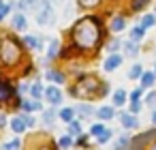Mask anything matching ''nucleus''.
Segmentation results:
<instances>
[{
	"label": "nucleus",
	"mask_w": 156,
	"mask_h": 150,
	"mask_svg": "<svg viewBox=\"0 0 156 150\" xmlns=\"http://www.w3.org/2000/svg\"><path fill=\"white\" fill-rule=\"evenodd\" d=\"M26 17H24V13H17L15 17H13V28L15 30H26Z\"/></svg>",
	"instance_id": "10"
},
{
	"label": "nucleus",
	"mask_w": 156,
	"mask_h": 150,
	"mask_svg": "<svg viewBox=\"0 0 156 150\" xmlns=\"http://www.w3.org/2000/svg\"><path fill=\"white\" fill-rule=\"evenodd\" d=\"M120 64H122V56H118V54H111V56L105 60V64H103V67H105V71H115Z\"/></svg>",
	"instance_id": "6"
},
{
	"label": "nucleus",
	"mask_w": 156,
	"mask_h": 150,
	"mask_svg": "<svg viewBox=\"0 0 156 150\" xmlns=\"http://www.w3.org/2000/svg\"><path fill=\"white\" fill-rule=\"evenodd\" d=\"M37 22L41 26L54 24V7L49 5V0H41L39 7H37Z\"/></svg>",
	"instance_id": "4"
},
{
	"label": "nucleus",
	"mask_w": 156,
	"mask_h": 150,
	"mask_svg": "<svg viewBox=\"0 0 156 150\" xmlns=\"http://www.w3.org/2000/svg\"><path fill=\"white\" fill-rule=\"evenodd\" d=\"M124 52H126L128 56H135V54L139 52V47L135 45V41H128V43H124Z\"/></svg>",
	"instance_id": "21"
},
{
	"label": "nucleus",
	"mask_w": 156,
	"mask_h": 150,
	"mask_svg": "<svg viewBox=\"0 0 156 150\" xmlns=\"http://www.w3.org/2000/svg\"><path fill=\"white\" fill-rule=\"evenodd\" d=\"M0 7H2V0H0Z\"/></svg>",
	"instance_id": "45"
},
{
	"label": "nucleus",
	"mask_w": 156,
	"mask_h": 150,
	"mask_svg": "<svg viewBox=\"0 0 156 150\" xmlns=\"http://www.w3.org/2000/svg\"><path fill=\"white\" fill-rule=\"evenodd\" d=\"M96 116H98L101 120H111V118H113V109H111V107H101V109L96 112Z\"/></svg>",
	"instance_id": "16"
},
{
	"label": "nucleus",
	"mask_w": 156,
	"mask_h": 150,
	"mask_svg": "<svg viewBox=\"0 0 156 150\" xmlns=\"http://www.w3.org/2000/svg\"><path fill=\"white\" fill-rule=\"evenodd\" d=\"M30 94H32V99H34V101H37V99H41V94H43V88H41V84H39V82L30 86Z\"/></svg>",
	"instance_id": "19"
},
{
	"label": "nucleus",
	"mask_w": 156,
	"mask_h": 150,
	"mask_svg": "<svg viewBox=\"0 0 156 150\" xmlns=\"http://www.w3.org/2000/svg\"><path fill=\"white\" fill-rule=\"evenodd\" d=\"M154 69H156V64H154Z\"/></svg>",
	"instance_id": "46"
},
{
	"label": "nucleus",
	"mask_w": 156,
	"mask_h": 150,
	"mask_svg": "<svg viewBox=\"0 0 156 150\" xmlns=\"http://www.w3.org/2000/svg\"><path fill=\"white\" fill-rule=\"evenodd\" d=\"M24 43H26L28 47H32V49H39V47H41V41H39L37 37H30V35L24 37Z\"/></svg>",
	"instance_id": "17"
},
{
	"label": "nucleus",
	"mask_w": 156,
	"mask_h": 150,
	"mask_svg": "<svg viewBox=\"0 0 156 150\" xmlns=\"http://www.w3.org/2000/svg\"><path fill=\"white\" fill-rule=\"evenodd\" d=\"M58 49H60V43H58V41L54 39V41L49 43V49H47V58H49V60H54V58L58 56Z\"/></svg>",
	"instance_id": "13"
},
{
	"label": "nucleus",
	"mask_w": 156,
	"mask_h": 150,
	"mask_svg": "<svg viewBox=\"0 0 156 150\" xmlns=\"http://www.w3.org/2000/svg\"><path fill=\"white\" fill-rule=\"evenodd\" d=\"M152 122L156 124V109H154V114H152Z\"/></svg>",
	"instance_id": "41"
},
{
	"label": "nucleus",
	"mask_w": 156,
	"mask_h": 150,
	"mask_svg": "<svg viewBox=\"0 0 156 150\" xmlns=\"http://www.w3.org/2000/svg\"><path fill=\"white\" fill-rule=\"evenodd\" d=\"M22 120H24V124H26V126H34V118H32V116L24 114V116H22Z\"/></svg>",
	"instance_id": "33"
},
{
	"label": "nucleus",
	"mask_w": 156,
	"mask_h": 150,
	"mask_svg": "<svg viewBox=\"0 0 156 150\" xmlns=\"http://www.w3.org/2000/svg\"><path fill=\"white\" fill-rule=\"evenodd\" d=\"M47 79L54 82V84H62V82H64V75H62L60 71H47Z\"/></svg>",
	"instance_id": "14"
},
{
	"label": "nucleus",
	"mask_w": 156,
	"mask_h": 150,
	"mask_svg": "<svg viewBox=\"0 0 156 150\" xmlns=\"http://www.w3.org/2000/svg\"><path fill=\"white\" fill-rule=\"evenodd\" d=\"M73 41L81 49H92L101 41V26L94 17H83L73 28Z\"/></svg>",
	"instance_id": "1"
},
{
	"label": "nucleus",
	"mask_w": 156,
	"mask_h": 150,
	"mask_svg": "<svg viewBox=\"0 0 156 150\" xmlns=\"http://www.w3.org/2000/svg\"><path fill=\"white\" fill-rule=\"evenodd\" d=\"M145 103H147V105H154V103H156V92H150V94L145 97Z\"/></svg>",
	"instance_id": "37"
},
{
	"label": "nucleus",
	"mask_w": 156,
	"mask_h": 150,
	"mask_svg": "<svg viewBox=\"0 0 156 150\" xmlns=\"http://www.w3.org/2000/svg\"><path fill=\"white\" fill-rule=\"evenodd\" d=\"M54 120H56V112H51V109H47V112L43 114V122H45V124H51Z\"/></svg>",
	"instance_id": "28"
},
{
	"label": "nucleus",
	"mask_w": 156,
	"mask_h": 150,
	"mask_svg": "<svg viewBox=\"0 0 156 150\" xmlns=\"http://www.w3.org/2000/svg\"><path fill=\"white\" fill-rule=\"evenodd\" d=\"M5 122H7V120H5V116L0 114V126H5Z\"/></svg>",
	"instance_id": "40"
},
{
	"label": "nucleus",
	"mask_w": 156,
	"mask_h": 150,
	"mask_svg": "<svg viewBox=\"0 0 156 150\" xmlns=\"http://www.w3.org/2000/svg\"><path fill=\"white\" fill-rule=\"evenodd\" d=\"M96 2H98V0H79V5H81V7H94Z\"/></svg>",
	"instance_id": "38"
},
{
	"label": "nucleus",
	"mask_w": 156,
	"mask_h": 150,
	"mask_svg": "<svg viewBox=\"0 0 156 150\" xmlns=\"http://www.w3.org/2000/svg\"><path fill=\"white\" fill-rule=\"evenodd\" d=\"M45 97H47V101H49L51 105H60V103H62V92H60L56 86H49V88L45 90Z\"/></svg>",
	"instance_id": "5"
},
{
	"label": "nucleus",
	"mask_w": 156,
	"mask_h": 150,
	"mask_svg": "<svg viewBox=\"0 0 156 150\" xmlns=\"http://www.w3.org/2000/svg\"><path fill=\"white\" fill-rule=\"evenodd\" d=\"M13 97V86L5 79H0V101H7Z\"/></svg>",
	"instance_id": "7"
},
{
	"label": "nucleus",
	"mask_w": 156,
	"mask_h": 150,
	"mask_svg": "<svg viewBox=\"0 0 156 150\" xmlns=\"http://www.w3.org/2000/svg\"><path fill=\"white\" fill-rule=\"evenodd\" d=\"M58 144H60V148H71V137H69V135H64V137H60V139H58Z\"/></svg>",
	"instance_id": "32"
},
{
	"label": "nucleus",
	"mask_w": 156,
	"mask_h": 150,
	"mask_svg": "<svg viewBox=\"0 0 156 150\" xmlns=\"http://www.w3.org/2000/svg\"><path fill=\"white\" fill-rule=\"evenodd\" d=\"M9 11H11V7H9V5H2V7H0V22L5 20V15H7Z\"/></svg>",
	"instance_id": "34"
},
{
	"label": "nucleus",
	"mask_w": 156,
	"mask_h": 150,
	"mask_svg": "<svg viewBox=\"0 0 156 150\" xmlns=\"http://www.w3.org/2000/svg\"><path fill=\"white\" fill-rule=\"evenodd\" d=\"M154 22H156V17H154V15H143V20H141V28L145 30V28L154 26Z\"/></svg>",
	"instance_id": "23"
},
{
	"label": "nucleus",
	"mask_w": 156,
	"mask_h": 150,
	"mask_svg": "<svg viewBox=\"0 0 156 150\" xmlns=\"http://www.w3.org/2000/svg\"><path fill=\"white\" fill-rule=\"evenodd\" d=\"M120 122H122L126 129H135V126H137V120H135V116H130V114H122V116H120Z\"/></svg>",
	"instance_id": "11"
},
{
	"label": "nucleus",
	"mask_w": 156,
	"mask_h": 150,
	"mask_svg": "<svg viewBox=\"0 0 156 150\" xmlns=\"http://www.w3.org/2000/svg\"><path fill=\"white\" fill-rule=\"evenodd\" d=\"M141 73H143V71H141V64H135V67L130 69L128 77H130V79H137V77H141Z\"/></svg>",
	"instance_id": "26"
},
{
	"label": "nucleus",
	"mask_w": 156,
	"mask_h": 150,
	"mask_svg": "<svg viewBox=\"0 0 156 150\" xmlns=\"http://www.w3.org/2000/svg\"><path fill=\"white\" fill-rule=\"evenodd\" d=\"M154 82H156V79H154V73H150V71H147V73H141V90H143V88H152Z\"/></svg>",
	"instance_id": "9"
},
{
	"label": "nucleus",
	"mask_w": 156,
	"mask_h": 150,
	"mask_svg": "<svg viewBox=\"0 0 156 150\" xmlns=\"http://www.w3.org/2000/svg\"><path fill=\"white\" fill-rule=\"evenodd\" d=\"M39 107H41L39 101H24V109L26 112H32V109H39Z\"/></svg>",
	"instance_id": "27"
},
{
	"label": "nucleus",
	"mask_w": 156,
	"mask_h": 150,
	"mask_svg": "<svg viewBox=\"0 0 156 150\" xmlns=\"http://www.w3.org/2000/svg\"><path fill=\"white\" fill-rule=\"evenodd\" d=\"M2 150H20V139H13V141H9V144H5Z\"/></svg>",
	"instance_id": "31"
},
{
	"label": "nucleus",
	"mask_w": 156,
	"mask_h": 150,
	"mask_svg": "<svg viewBox=\"0 0 156 150\" xmlns=\"http://www.w3.org/2000/svg\"><path fill=\"white\" fill-rule=\"evenodd\" d=\"M111 137H113V133H111V131H109V129H105V131H103V133H101V135H98V137H96V139H98V141H101V144H105V141H109V139H111Z\"/></svg>",
	"instance_id": "29"
},
{
	"label": "nucleus",
	"mask_w": 156,
	"mask_h": 150,
	"mask_svg": "<svg viewBox=\"0 0 156 150\" xmlns=\"http://www.w3.org/2000/svg\"><path fill=\"white\" fill-rule=\"evenodd\" d=\"M107 90V86H98V79L96 77H81L75 86H73V94L75 97H81V99H92L96 97L98 92L103 94Z\"/></svg>",
	"instance_id": "2"
},
{
	"label": "nucleus",
	"mask_w": 156,
	"mask_h": 150,
	"mask_svg": "<svg viewBox=\"0 0 156 150\" xmlns=\"http://www.w3.org/2000/svg\"><path fill=\"white\" fill-rule=\"evenodd\" d=\"M111 30H113V32H120V30H124V20H122V17H115V20L111 22Z\"/></svg>",
	"instance_id": "24"
},
{
	"label": "nucleus",
	"mask_w": 156,
	"mask_h": 150,
	"mask_svg": "<svg viewBox=\"0 0 156 150\" xmlns=\"http://www.w3.org/2000/svg\"><path fill=\"white\" fill-rule=\"evenodd\" d=\"M145 5H147V0H135V2H133V9H135V11H139V9H141V7H145Z\"/></svg>",
	"instance_id": "35"
},
{
	"label": "nucleus",
	"mask_w": 156,
	"mask_h": 150,
	"mask_svg": "<svg viewBox=\"0 0 156 150\" xmlns=\"http://www.w3.org/2000/svg\"><path fill=\"white\" fill-rule=\"evenodd\" d=\"M0 60L5 64H15L20 60V45L13 39H5L0 45Z\"/></svg>",
	"instance_id": "3"
},
{
	"label": "nucleus",
	"mask_w": 156,
	"mask_h": 150,
	"mask_svg": "<svg viewBox=\"0 0 156 150\" xmlns=\"http://www.w3.org/2000/svg\"><path fill=\"white\" fill-rule=\"evenodd\" d=\"M103 131H105V126H103V124H94V126L90 129V135H94V137H98V135H101Z\"/></svg>",
	"instance_id": "30"
},
{
	"label": "nucleus",
	"mask_w": 156,
	"mask_h": 150,
	"mask_svg": "<svg viewBox=\"0 0 156 150\" xmlns=\"http://www.w3.org/2000/svg\"><path fill=\"white\" fill-rule=\"evenodd\" d=\"M141 92H143V90H141V88H137V90L130 94V101H133V103H137V101H139V97H141Z\"/></svg>",
	"instance_id": "36"
},
{
	"label": "nucleus",
	"mask_w": 156,
	"mask_h": 150,
	"mask_svg": "<svg viewBox=\"0 0 156 150\" xmlns=\"http://www.w3.org/2000/svg\"><path fill=\"white\" fill-rule=\"evenodd\" d=\"M118 47H120V43H118V41H113V43L109 45V52H118Z\"/></svg>",
	"instance_id": "39"
},
{
	"label": "nucleus",
	"mask_w": 156,
	"mask_h": 150,
	"mask_svg": "<svg viewBox=\"0 0 156 150\" xmlns=\"http://www.w3.org/2000/svg\"><path fill=\"white\" fill-rule=\"evenodd\" d=\"M43 150H47V148H43Z\"/></svg>",
	"instance_id": "47"
},
{
	"label": "nucleus",
	"mask_w": 156,
	"mask_h": 150,
	"mask_svg": "<svg viewBox=\"0 0 156 150\" xmlns=\"http://www.w3.org/2000/svg\"><path fill=\"white\" fill-rule=\"evenodd\" d=\"M41 0H20V9L22 11H37Z\"/></svg>",
	"instance_id": "8"
},
{
	"label": "nucleus",
	"mask_w": 156,
	"mask_h": 150,
	"mask_svg": "<svg viewBox=\"0 0 156 150\" xmlns=\"http://www.w3.org/2000/svg\"><path fill=\"white\" fill-rule=\"evenodd\" d=\"M11 129H13L15 133H24V131H26V124H24L22 116H17V118H13V120H11Z\"/></svg>",
	"instance_id": "12"
},
{
	"label": "nucleus",
	"mask_w": 156,
	"mask_h": 150,
	"mask_svg": "<svg viewBox=\"0 0 156 150\" xmlns=\"http://www.w3.org/2000/svg\"><path fill=\"white\" fill-rule=\"evenodd\" d=\"M126 101V92L124 90H115V94H113V105H122Z\"/></svg>",
	"instance_id": "22"
},
{
	"label": "nucleus",
	"mask_w": 156,
	"mask_h": 150,
	"mask_svg": "<svg viewBox=\"0 0 156 150\" xmlns=\"http://www.w3.org/2000/svg\"><path fill=\"white\" fill-rule=\"evenodd\" d=\"M73 116H75V109H71V107H64V109L60 112V118H62L64 122H73Z\"/></svg>",
	"instance_id": "18"
},
{
	"label": "nucleus",
	"mask_w": 156,
	"mask_h": 150,
	"mask_svg": "<svg viewBox=\"0 0 156 150\" xmlns=\"http://www.w3.org/2000/svg\"><path fill=\"white\" fill-rule=\"evenodd\" d=\"M143 35H145V30H143L141 26H137V28H133V30H130V39H133V41L143 39Z\"/></svg>",
	"instance_id": "20"
},
{
	"label": "nucleus",
	"mask_w": 156,
	"mask_h": 150,
	"mask_svg": "<svg viewBox=\"0 0 156 150\" xmlns=\"http://www.w3.org/2000/svg\"><path fill=\"white\" fill-rule=\"evenodd\" d=\"M75 112H79V116H83V118H88V116H92V114H94V109H92L90 105H86V103L77 105V107H75Z\"/></svg>",
	"instance_id": "15"
},
{
	"label": "nucleus",
	"mask_w": 156,
	"mask_h": 150,
	"mask_svg": "<svg viewBox=\"0 0 156 150\" xmlns=\"http://www.w3.org/2000/svg\"><path fill=\"white\" fill-rule=\"evenodd\" d=\"M79 133H81V126H79V122H69V135L77 137Z\"/></svg>",
	"instance_id": "25"
},
{
	"label": "nucleus",
	"mask_w": 156,
	"mask_h": 150,
	"mask_svg": "<svg viewBox=\"0 0 156 150\" xmlns=\"http://www.w3.org/2000/svg\"><path fill=\"white\" fill-rule=\"evenodd\" d=\"M115 150H126V148H120V146H118V148H115Z\"/></svg>",
	"instance_id": "43"
},
{
	"label": "nucleus",
	"mask_w": 156,
	"mask_h": 150,
	"mask_svg": "<svg viewBox=\"0 0 156 150\" xmlns=\"http://www.w3.org/2000/svg\"><path fill=\"white\" fill-rule=\"evenodd\" d=\"M51 2H54V5H62V2H64V0H51Z\"/></svg>",
	"instance_id": "42"
},
{
	"label": "nucleus",
	"mask_w": 156,
	"mask_h": 150,
	"mask_svg": "<svg viewBox=\"0 0 156 150\" xmlns=\"http://www.w3.org/2000/svg\"><path fill=\"white\" fill-rule=\"evenodd\" d=\"M152 150H156V144H154V146H152Z\"/></svg>",
	"instance_id": "44"
}]
</instances>
